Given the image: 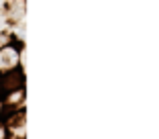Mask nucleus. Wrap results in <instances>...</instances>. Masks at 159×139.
Returning a JSON list of instances; mask_svg holds the SVG:
<instances>
[{
	"mask_svg": "<svg viewBox=\"0 0 159 139\" xmlns=\"http://www.w3.org/2000/svg\"><path fill=\"white\" fill-rule=\"evenodd\" d=\"M20 49L23 43H10L0 49V76L20 68Z\"/></svg>",
	"mask_w": 159,
	"mask_h": 139,
	"instance_id": "f257e3e1",
	"label": "nucleus"
},
{
	"mask_svg": "<svg viewBox=\"0 0 159 139\" xmlns=\"http://www.w3.org/2000/svg\"><path fill=\"white\" fill-rule=\"evenodd\" d=\"M19 88H25V72H23V68L0 76V96H4V94L12 92V90H19Z\"/></svg>",
	"mask_w": 159,
	"mask_h": 139,
	"instance_id": "f03ea898",
	"label": "nucleus"
}]
</instances>
